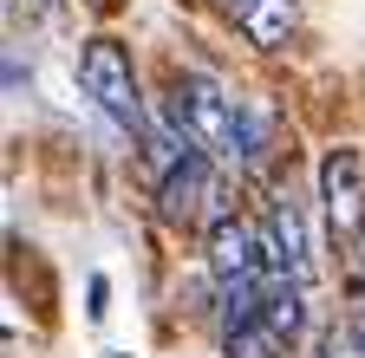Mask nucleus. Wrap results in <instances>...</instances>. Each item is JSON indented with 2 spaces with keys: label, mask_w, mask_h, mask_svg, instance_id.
I'll return each mask as SVG.
<instances>
[{
  "label": "nucleus",
  "mask_w": 365,
  "mask_h": 358,
  "mask_svg": "<svg viewBox=\"0 0 365 358\" xmlns=\"http://www.w3.org/2000/svg\"><path fill=\"white\" fill-rule=\"evenodd\" d=\"M222 352H228V358H287V339H281V332H267V326L255 320V326L222 332Z\"/></svg>",
  "instance_id": "obj_7"
},
{
  "label": "nucleus",
  "mask_w": 365,
  "mask_h": 358,
  "mask_svg": "<svg viewBox=\"0 0 365 358\" xmlns=\"http://www.w3.org/2000/svg\"><path fill=\"white\" fill-rule=\"evenodd\" d=\"M352 339H359V352H365V306L352 312Z\"/></svg>",
  "instance_id": "obj_8"
},
{
  "label": "nucleus",
  "mask_w": 365,
  "mask_h": 358,
  "mask_svg": "<svg viewBox=\"0 0 365 358\" xmlns=\"http://www.w3.org/2000/svg\"><path fill=\"white\" fill-rule=\"evenodd\" d=\"M222 163L215 157H202V150H190V157H182L170 176H163V183H157V202H163V221H182V228H190V221H228L215 202H222Z\"/></svg>",
  "instance_id": "obj_4"
},
{
  "label": "nucleus",
  "mask_w": 365,
  "mask_h": 358,
  "mask_svg": "<svg viewBox=\"0 0 365 358\" xmlns=\"http://www.w3.org/2000/svg\"><path fill=\"white\" fill-rule=\"evenodd\" d=\"M261 241H267V260L274 274H287L294 287H313V235H307V209L294 202V189L267 196V221H261Z\"/></svg>",
  "instance_id": "obj_5"
},
{
  "label": "nucleus",
  "mask_w": 365,
  "mask_h": 358,
  "mask_svg": "<svg viewBox=\"0 0 365 358\" xmlns=\"http://www.w3.org/2000/svg\"><path fill=\"white\" fill-rule=\"evenodd\" d=\"M170 117H176L182 137H190L202 157H215L222 169H248V163H242V98L228 92L222 78L182 72V78L170 85Z\"/></svg>",
  "instance_id": "obj_1"
},
{
  "label": "nucleus",
  "mask_w": 365,
  "mask_h": 358,
  "mask_svg": "<svg viewBox=\"0 0 365 358\" xmlns=\"http://www.w3.org/2000/svg\"><path fill=\"white\" fill-rule=\"evenodd\" d=\"M222 7H235V20H242V14H248V7H255V0H222Z\"/></svg>",
  "instance_id": "obj_9"
},
{
  "label": "nucleus",
  "mask_w": 365,
  "mask_h": 358,
  "mask_svg": "<svg viewBox=\"0 0 365 358\" xmlns=\"http://www.w3.org/2000/svg\"><path fill=\"white\" fill-rule=\"evenodd\" d=\"M352 267H359V280H365V241H359V254H352Z\"/></svg>",
  "instance_id": "obj_10"
},
{
  "label": "nucleus",
  "mask_w": 365,
  "mask_h": 358,
  "mask_svg": "<svg viewBox=\"0 0 365 358\" xmlns=\"http://www.w3.org/2000/svg\"><path fill=\"white\" fill-rule=\"evenodd\" d=\"M78 85H85V98L98 105L111 124L137 130V137L150 130V111H144V98H137L130 53L118 46V39H85V53H78Z\"/></svg>",
  "instance_id": "obj_2"
},
{
  "label": "nucleus",
  "mask_w": 365,
  "mask_h": 358,
  "mask_svg": "<svg viewBox=\"0 0 365 358\" xmlns=\"http://www.w3.org/2000/svg\"><path fill=\"white\" fill-rule=\"evenodd\" d=\"M294 26H300V0H255V7L242 14L248 46H261V53H281L294 39Z\"/></svg>",
  "instance_id": "obj_6"
},
{
  "label": "nucleus",
  "mask_w": 365,
  "mask_h": 358,
  "mask_svg": "<svg viewBox=\"0 0 365 358\" xmlns=\"http://www.w3.org/2000/svg\"><path fill=\"white\" fill-rule=\"evenodd\" d=\"M319 202H327L333 241L359 254V241H365V163H359V150H346V144L327 150V163H319Z\"/></svg>",
  "instance_id": "obj_3"
}]
</instances>
